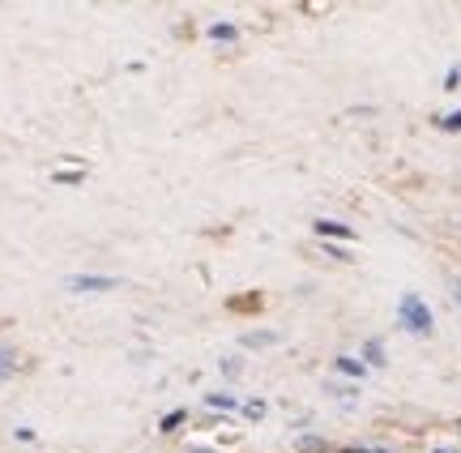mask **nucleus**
<instances>
[{
    "label": "nucleus",
    "mask_w": 461,
    "mask_h": 453,
    "mask_svg": "<svg viewBox=\"0 0 461 453\" xmlns=\"http://www.w3.org/2000/svg\"><path fill=\"white\" fill-rule=\"evenodd\" d=\"M278 342V334L274 330H252V334H244L239 338V347H274Z\"/></svg>",
    "instance_id": "nucleus-4"
},
{
    "label": "nucleus",
    "mask_w": 461,
    "mask_h": 453,
    "mask_svg": "<svg viewBox=\"0 0 461 453\" xmlns=\"http://www.w3.org/2000/svg\"><path fill=\"white\" fill-rule=\"evenodd\" d=\"M436 453H457V449H436Z\"/></svg>",
    "instance_id": "nucleus-18"
},
{
    "label": "nucleus",
    "mask_w": 461,
    "mask_h": 453,
    "mask_svg": "<svg viewBox=\"0 0 461 453\" xmlns=\"http://www.w3.org/2000/svg\"><path fill=\"white\" fill-rule=\"evenodd\" d=\"M244 415H252V419H257V415H265V402H248V407H244Z\"/></svg>",
    "instance_id": "nucleus-16"
},
{
    "label": "nucleus",
    "mask_w": 461,
    "mask_h": 453,
    "mask_svg": "<svg viewBox=\"0 0 461 453\" xmlns=\"http://www.w3.org/2000/svg\"><path fill=\"white\" fill-rule=\"evenodd\" d=\"M333 368H338V372H342V377H363V372H368V368H363V364H359V360H346V355H342V360H338V364H333Z\"/></svg>",
    "instance_id": "nucleus-8"
},
{
    "label": "nucleus",
    "mask_w": 461,
    "mask_h": 453,
    "mask_svg": "<svg viewBox=\"0 0 461 453\" xmlns=\"http://www.w3.org/2000/svg\"><path fill=\"white\" fill-rule=\"evenodd\" d=\"M457 304H461V283H457Z\"/></svg>",
    "instance_id": "nucleus-19"
},
{
    "label": "nucleus",
    "mask_w": 461,
    "mask_h": 453,
    "mask_svg": "<svg viewBox=\"0 0 461 453\" xmlns=\"http://www.w3.org/2000/svg\"><path fill=\"white\" fill-rule=\"evenodd\" d=\"M461 86V68H449V77H445V90H457Z\"/></svg>",
    "instance_id": "nucleus-14"
},
{
    "label": "nucleus",
    "mask_w": 461,
    "mask_h": 453,
    "mask_svg": "<svg viewBox=\"0 0 461 453\" xmlns=\"http://www.w3.org/2000/svg\"><path fill=\"white\" fill-rule=\"evenodd\" d=\"M398 317H402V330H410V334H419V338H428L432 334V308L419 300V295H402V304H398Z\"/></svg>",
    "instance_id": "nucleus-1"
},
{
    "label": "nucleus",
    "mask_w": 461,
    "mask_h": 453,
    "mask_svg": "<svg viewBox=\"0 0 461 453\" xmlns=\"http://www.w3.org/2000/svg\"><path fill=\"white\" fill-rule=\"evenodd\" d=\"M363 364H372V368H385V342H376V338H372V342L363 347Z\"/></svg>",
    "instance_id": "nucleus-6"
},
{
    "label": "nucleus",
    "mask_w": 461,
    "mask_h": 453,
    "mask_svg": "<svg viewBox=\"0 0 461 453\" xmlns=\"http://www.w3.org/2000/svg\"><path fill=\"white\" fill-rule=\"evenodd\" d=\"M64 287H68L73 295H86V291H115L120 278H107V274H73Z\"/></svg>",
    "instance_id": "nucleus-2"
},
{
    "label": "nucleus",
    "mask_w": 461,
    "mask_h": 453,
    "mask_svg": "<svg viewBox=\"0 0 461 453\" xmlns=\"http://www.w3.org/2000/svg\"><path fill=\"white\" fill-rule=\"evenodd\" d=\"M342 453H368V449H342Z\"/></svg>",
    "instance_id": "nucleus-17"
},
{
    "label": "nucleus",
    "mask_w": 461,
    "mask_h": 453,
    "mask_svg": "<svg viewBox=\"0 0 461 453\" xmlns=\"http://www.w3.org/2000/svg\"><path fill=\"white\" fill-rule=\"evenodd\" d=\"M239 368H244L239 355H235V360H222V372H227V377H239Z\"/></svg>",
    "instance_id": "nucleus-13"
},
{
    "label": "nucleus",
    "mask_w": 461,
    "mask_h": 453,
    "mask_svg": "<svg viewBox=\"0 0 461 453\" xmlns=\"http://www.w3.org/2000/svg\"><path fill=\"white\" fill-rule=\"evenodd\" d=\"M209 39H218V43H235V39H239V30H235V21H214V26H209Z\"/></svg>",
    "instance_id": "nucleus-5"
},
{
    "label": "nucleus",
    "mask_w": 461,
    "mask_h": 453,
    "mask_svg": "<svg viewBox=\"0 0 461 453\" xmlns=\"http://www.w3.org/2000/svg\"><path fill=\"white\" fill-rule=\"evenodd\" d=\"M316 231H321V235H329V240H355V231H351L346 223H329V218H321V223H316Z\"/></svg>",
    "instance_id": "nucleus-3"
},
{
    "label": "nucleus",
    "mask_w": 461,
    "mask_h": 453,
    "mask_svg": "<svg viewBox=\"0 0 461 453\" xmlns=\"http://www.w3.org/2000/svg\"><path fill=\"white\" fill-rule=\"evenodd\" d=\"M209 407H214V411H235L239 402H235L231 394H209Z\"/></svg>",
    "instance_id": "nucleus-10"
},
{
    "label": "nucleus",
    "mask_w": 461,
    "mask_h": 453,
    "mask_svg": "<svg viewBox=\"0 0 461 453\" xmlns=\"http://www.w3.org/2000/svg\"><path fill=\"white\" fill-rule=\"evenodd\" d=\"M231 308H257V295H244V300H231Z\"/></svg>",
    "instance_id": "nucleus-15"
},
{
    "label": "nucleus",
    "mask_w": 461,
    "mask_h": 453,
    "mask_svg": "<svg viewBox=\"0 0 461 453\" xmlns=\"http://www.w3.org/2000/svg\"><path fill=\"white\" fill-rule=\"evenodd\" d=\"M86 175L81 171H56V184H81Z\"/></svg>",
    "instance_id": "nucleus-12"
},
{
    "label": "nucleus",
    "mask_w": 461,
    "mask_h": 453,
    "mask_svg": "<svg viewBox=\"0 0 461 453\" xmlns=\"http://www.w3.org/2000/svg\"><path fill=\"white\" fill-rule=\"evenodd\" d=\"M17 372V351L13 347H0V381H9Z\"/></svg>",
    "instance_id": "nucleus-7"
},
{
    "label": "nucleus",
    "mask_w": 461,
    "mask_h": 453,
    "mask_svg": "<svg viewBox=\"0 0 461 453\" xmlns=\"http://www.w3.org/2000/svg\"><path fill=\"white\" fill-rule=\"evenodd\" d=\"M184 419H188V411H167V415L158 419V428H162V432H175V428H180Z\"/></svg>",
    "instance_id": "nucleus-9"
},
{
    "label": "nucleus",
    "mask_w": 461,
    "mask_h": 453,
    "mask_svg": "<svg viewBox=\"0 0 461 453\" xmlns=\"http://www.w3.org/2000/svg\"><path fill=\"white\" fill-rule=\"evenodd\" d=\"M440 128H445V133H461V111L445 116V120H440Z\"/></svg>",
    "instance_id": "nucleus-11"
}]
</instances>
